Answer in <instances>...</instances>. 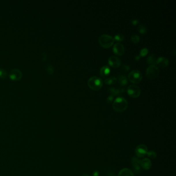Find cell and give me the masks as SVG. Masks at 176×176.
I'll return each instance as SVG.
<instances>
[{"label": "cell", "instance_id": "obj_1", "mask_svg": "<svg viewBox=\"0 0 176 176\" xmlns=\"http://www.w3.org/2000/svg\"><path fill=\"white\" fill-rule=\"evenodd\" d=\"M128 106V103L125 98L122 97H118L115 99L113 103V108L114 110L118 113L124 112L127 110Z\"/></svg>", "mask_w": 176, "mask_h": 176}, {"label": "cell", "instance_id": "obj_2", "mask_svg": "<svg viewBox=\"0 0 176 176\" xmlns=\"http://www.w3.org/2000/svg\"><path fill=\"white\" fill-rule=\"evenodd\" d=\"M98 42L99 44L103 48H108L114 44V39L110 35L103 34L99 37Z\"/></svg>", "mask_w": 176, "mask_h": 176}, {"label": "cell", "instance_id": "obj_3", "mask_svg": "<svg viewBox=\"0 0 176 176\" xmlns=\"http://www.w3.org/2000/svg\"><path fill=\"white\" fill-rule=\"evenodd\" d=\"M88 85L89 88L93 91H98L102 86L103 81L101 78L98 76H92L88 80Z\"/></svg>", "mask_w": 176, "mask_h": 176}, {"label": "cell", "instance_id": "obj_4", "mask_svg": "<svg viewBox=\"0 0 176 176\" xmlns=\"http://www.w3.org/2000/svg\"><path fill=\"white\" fill-rule=\"evenodd\" d=\"M128 78L133 83H139L142 81V73L138 70H133L129 74Z\"/></svg>", "mask_w": 176, "mask_h": 176}, {"label": "cell", "instance_id": "obj_5", "mask_svg": "<svg viewBox=\"0 0 176 176\" xmlns=\"http://www.w3.org/2000/svg\"><path fill=\"white\" fill-rule=\"evenodd\" d=\"M159 74V69L155 65L149 66L146 70V76L150 79L156 78Z\"/></svg>", "mask_w": 176, "mask_h": 176}, {"label": "cell", "instance_id": "obj_6", "mask_svg": "<svg viewBox=\"0 0 176 176\" xmlns=\"http://www.w3.org/2000/svg\"><path fill=\"white\" fill-rule=\"evenodd\" d=\"M127 93L131 97L137 98L141 95V90L138 86L131 85L128 87Z\"/></svg>", "mask_w": 176, "mask_h": 176}, {"label": "cell", "instance_id": "obj_7", "mask_svg": "<svg viewBox=\"0 0 176 176\" xmlns=\"http://www.w3.org/2000/svg\"><path fill=\"white\" fill-rule=\"evenodd\" d=\"M135 154L138 158H141L147 155L148 152V148L147 146L144 144H141L137 146L135 150Z\"/></svg>", "mask_w": 176, "mask_h": 176}, {"label": "cell", "instance_id": "obj_8", "mask_svg": "<svg viewBox=\"0 0 176 176\" xmlns=\"http://www.w3.org/2000/svg\"><path fill=\"white\" fill-rule=\"evenodd\" d=\"M133 171L136 174H138L141 171V160L136 157H133L131 160Z\"/></svg>", "mask_w": 176, "mask_h": 176}, {"label": "cell", "instance_id": "obj_9", "mask_svg": "<svg viewBox=\"0 0 176 176\" xmlns=\"http://www.w3.org/2000/svg\"><path fill=\"white\" fill-rule=\"evenodd\" d=\"M108 64L113 68H118L121 65V60L117 57L115 56H111L108 59Z\"/></svg>", "mask_w": 176, "mask_h": 176}, {"label": "cell", "instance_id": "obj_10", "mask_svg": "<svg viewBox=\"0 0 176 176\" xmlns=\"http://www.w3.org/2000/svg\"><path fill=\"white\" fill-rule=\"evenodd\" d=\"M113 51L118 55H122L125 53V47L123 44L118 42L113 46Z\"/></svg>", "mask_w": 176, "mask_h": 176}, {"label": "cell", "instance_id": "obj_11", "mask_svg": "<svg viewBox=\"0 0 176 176\" xmlns=\"http://www.w3.org/2000/svg\"><path fill=\"white\" fill-rule=\"evenodd\" d=\"M108 91L109 93H110L112 95H111L117 96L120 95L122 93L125 92V89L122 88H115V87H108Z\"/></svg>", "mask_w": 176, "mask_h": 176}, {"label": "cell", "instance_id": "obj_12", "mask_svg": "<svg viewBox=\"0 0 176 176\" xmlns=\"http://www.w3.org/2000/svg\"><path fill=\"white\" fill-rule=\"evenodd\" d=\"M9 76L10 78L12 80H18L21 78L22 73L21 71L17 69H12L10 71Z\"/></svg>", "mask_w": 176, "mask_h": 176}, {"label": "cell", "instance_id": "obj_13", "mask_svg": "<svg viewBox=\"0 0 176 176\" xmlns=\"http://www.w3.org/2000/svg\"><path fill=\"white\" fill-rule=\"evenodd\" d=\"M169 61L168 59L165 57L161 56L159 57L157 61L156 64L161 68H165L168 65Z\"/></svg>", "mask_w": 176, "mask_h": 176}, {"label": "cell", "instance_id": "obj_14", "mask_svg": "<svg viewBox=\"0 0 176 176\" xmlns=\"http://www.w3.org/2000/svg\"><path fill=\"white\" fill-rule=\"evenodd\" d=\"M141 166L145 170H149L152 166L151 160L147 158H145L141 161Z\"/></svg>", "mask_w": 176, "mask_h": 176}, {"label": "cell", "instance_id": "obj_15", "mask_svg": "<svg viewBox=\"0 0 176 176\" xmlns=\"http://www.w3.org/2000/svg\"><path fill=\"white\" fill-rule=\"evenodd\" d=\"M110 68L108 66H104L100 69V74L103 78H106L110 74Z\"/></svg>", "mask_w": 176, "mask_h": 176}, {"label": "cell", "instance_id": "obj_16", "mask_svg": "<svg viewBox=\"0 0 176 176\" xmlns=\"http://www.w3.org/2000/svg\"><path fill=\"white\" fill-rule=\"evenodd\" d=\"M118 176H134V175L130 169L123 168L119 171Z\"/></svg>", "mask_w": 176, "mask_h": 176}, {"label": "cell", "instance_id": "obj_17", "mask_svg": "<svg viewBox=\"0 0 176 176\" xmlns=\"http://www.w3.org/2000/svg\"><path fill=\"white\" fill-rule=\"evenodd\" d=\"M118 82L121 85L126 86L128 84V80L125 74H120L118 76Z\"/></svg>", "mask_w": 176, "mask_h": 176}, {"label": "cell", "instance_id": "obj_18", "mask_svg": "<svg viewBox=\"0 0 176 176\" xmlns=\"http://www.w3.org/2000/svg\"><path fill=\"white\" fill-rule=\"evenodd\" d=\"M156 56L154 54H152L150 55L148 57H147L146 59L147 64L151 65H154V64L156 63Z\"/></svg>", "mask_w": 176, "mask_h": 176}, {"label": "cell", "instance_id": "obj_19", "mask_svg": "<svg viewBox=\"0 0 176 176\" xmlns=\"http://www.w3.org/2000/svg\"><path fill=\"white\" fill-rule=\"evenodd\" d=\"M117 81V78L114 76H110L106 78L104 80V83L108 85H113L116 83Z\"/></svg>", "mask_w": 176, "mask_h": 176}, {"label": "cell", "instance_id": "obj_20", "mask_svg": "<svg viewBox=\"0 0 176 176\" xmlns=\"http://www.w3.org/2000/svg\"><path fill=\"white\" fill-rule=\"evenodd\" d=\"M138 32L142 34H145L147 32V29L146 27L144 25H139L138 27Z\"/></svg>", "mask_w": 176, "mask_h": 176}, {"label": "cell", "instance_id": "obj_21", "mask_svg": "<svg viewBox=\"0 0 176 176\" xmlns=\"http://www.w3.org/2000/svg\"><path fill=\"white\" fill-rule=\"evenodd\" d=\"M114 39L116 41L122 42L125 39V36L122 34H117L115 35Z\"/></svg>", "mask_w": 176, "mask_h": 176}, {"label": "cell", "instance_id": "obj_22", "mask_svg": "<svg viewBox=\"0 0 176 176\" xmlns=\"http://www.w3.org/2000/svg\"><path fill=\"white\" fill-rule=\"evenodd\" d=\"M147 156L151 158L152 159H155L156 158V157L157 156V153L156 152L153 151V150H151V151H148L147 152Z\"/></svg>", "mask_w": 176, "mask_h": 176}, {"label": "cell", "instance_id": "obj_23", "mask_svg": "<svg viewBox=\"0 0 176 176\" xmlns=\"http://www.w3.org/2000/svg\"><path fill=\"white\" fill-rule=\"evenodd\" d=\"M131 39L132 42L133 43L136 44V43H138L139 42L140 37H139V36H138L137 35H133V36H131Z\"/></svg>", "mask_w": 176, "mask_h": 176}, {"label": "cell", "instance_id": "obj_24", "mask_svg": "<svg viewBox=\"0 0 176 176\" xmlns=\"http://www.w3.org/2000/svg\"><path fill=\"white\" fill-rule=\"evenodd\" d=\"M46 70L49 74H51L53 73V67L50 64H48L46 65Z\"/></svg>", "mask_w": 176, "mask_h": 176}, {"label": "cell", "instance_id": "obj_25", "mask_svg": "<svg viewBox=\"0 0 176 176\" xmlns=\"http://www.w3.org/2000/svg\"><path fill=\"white\" fill-rule=\"evenodd\" d=\"M148 53V49L147 48H143L142 49L141 51H140V54H139V56H146Z\"/></svg>", "mask_w": 176, "mask_h": 176}, {"label": "cell", "instance_id": "obj_26", "mask_svg": "<svg viewBox=\"0 0 176 176\" xmlns=\"http://www.w3.org/2000/svg\"><path fill=\"white\" fill-rule=\"evenodd\" d=\"M130 67L127 64H123L121 67V70L123 72H127L130 70Z\"/></svg>", "mask_w": 176, "mask_h": 176}, {"label": "cell", "instance_id": "obj_27", "mask_svg": "<svg viewBox=\"0 0 176 176\" xmlns=\"http://www.w3.org/2000/svg\"><path fill=\"white\" fill-rule=\"evenodd\" d=\"M7 76V73L3 69H0V77L1 78H5Z\"/></svg>", "mask_w": 176, "mask_h": 176}, {"label": "cell", "instance_id": "obj_28", "mask_svg": "<svg viewBox=\"0 0 176 176\" xmlns=\"http://www.w3.org/2000/svg\"><path fill=\"white\" fill-rule=\"evenodd\" d=\"M131 23H132V25H136L138 24L139 21H138V20L137 19L134 18V19L131 20Z\"/></svg>", "mask_w": 176, "mask_h": 176}, {"label": "cell", "instance_id": "obj_29", "mask_svg": "<svg viewBox=\"0 0 176 176\" xmlns=\"http://www.w3.org/2000/svg\"><path fill=\"white\" fill-rule=\"evenodd\" d=\"M113 99H114V96L112 95H110L108 97V98H107V102L108 103H111L113 101Z\"/></svg>", "mask_w": 176, "mask_h": 176}, {"label": "cell", "instance_id": "obj_30", "mask_svg": "<svg viewBox=\"0 0 176 176\" xmlns=\"http://www.w3.org/2000/svg\"><path fill=\"white\" fill-rule=\"evenodd\" d=\"M99 175H100L99 171H95L93 172L92 176H99Z\"/></svg>", "mask_w": 176, "mask_h": 176}, {"label": "cell", "instance_id": "obj_31", "mask_svg": "<svg viewBox=\"0 0 176 176\" xmlns=\"http://www.w3.org/2000/svg\"><path fill=\"white\" fill-rule=\"evenodd\" d=\"M140 57H141V56H139V55H136V56L135 57V60L136 61H139V59H140Z\"/></svg>", "mask_w": 176, "mask_h": 176}, {"label": "cell", "instance_id": "obj_32", "mask_svg": "<svg viewBox=\"0 0 176 176\" xmlns=\"http://www.w3.org/2000/svg\"><path fill=\"white\" fill-rule=\"evenodd\" d=\"M89 176V175H86V174H85V175H82V176Z\"/></svg>", "mask_w": 176, "mask_h": 176}]
</instances>
